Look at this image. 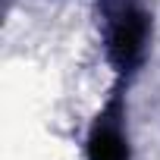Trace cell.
Masks as SVG:
<instances>
[{
	"label": "cell",
	"instance_id": "obj_1",
	"mask_svg": "<svg viewBox=\"0 0 160 160\" xmlns=\"http://www.w3.org/2000/svg\"><path fill=\"white\" fill-rule=\"evenodd\" d=\"M104 13L110 19V60L119 72H126L141 60L148 38V16L129 0H107Z\"/></svg>",
	"mask_w": 160,
	"mask_h": 160
},
{
	"label": "cell",
	"instance_id": "obj_2",
	"mask_svg": "<svg viewBox=\"0 0 160 160\" xmlns=\"http://www.w3.org/2000/svg\"><path fill=\"white\" fill-rule=\"evenodd\" d=\"M88 160H129V148L113 122H101L88 141Z\"/></svg>",
	"mask_w": 160,
	"mask_h": 160
}]
</instances>
